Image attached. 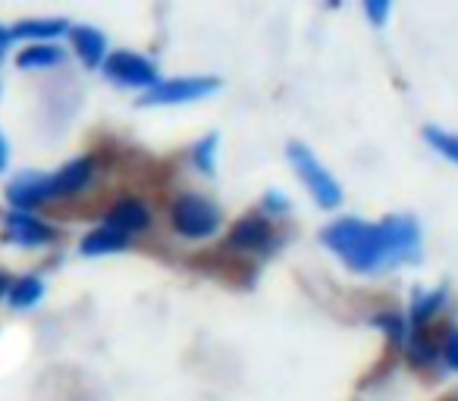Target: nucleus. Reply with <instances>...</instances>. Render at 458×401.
I'll return each mask as SVG.
<instances>
[{
	"label": "nucleus",
	"instance_id": "obj_1",
	"mask_svg": "<svg viewBox=\"0 0 458 401\" xmlns=\"http://www.w3.org/2000/svg\"><path fill=\"white\" fill-rule=\"evenodd\" d=\"M320 242L355 273H383L420 257V230L411 217H386L380 223L336 220L320 232Z\"/></svg>",
	"mask_w": 458,
	"mask_h": 401
},
{
	"label": "nucleus",
	"instance_id": "obj_2",
	"mask_svg": "<svg viewBox=\"0 0 458 401\" xmlns=\"http://www.w3.org/2000/svg\"><path fill=\"white\" fill-rule=\"evenodd\" d=\"M286 154H289V163L295 166V172L301 176V182L308 185V191H311L314 201H318L324 211H333V207L343 205V188H339V182L330 176V170L314 157L311 147L293 141V145L286 147Z\"/></svg>",
	"mask_w": 458,
	"mask_h": 401
},
{
	"label": "nucleus",
	"instance_id": "obj_3",
	"mask_svg": "<svg viewBox=\"0 0 458 401\" xmlns=\"http://www.w3.org/2000/svg\"><path fill=\"white\" fill-rule=\"evenodd\" d=\"M170 220L179 236L201 242V238H210L220 230V207L210 205L208 197H201V195H182V197H176Z\"/></svg>",
	"mask_w": 458,
	"mask_h": 401
},
{
	"label": "nucleus",
	"instance_id": "obj_4",
	"mask_svg": "<svg viewBox=\"0 0 458 401\" xmlns=\"http://www.w3.org/2000/svg\"><path fill=\"white\" fill-rule=\"evenodd\" d=\"M220 88V79L214 76H189V79H170V82H157L141 104L145 107H157V104H189L201 101V97L214 95Z\"/></svg>",
	"mask_w": 458,
	"mask_h": 401
},
{
	"label": "nucleus",
	"instance_id": "obj_5",
	"mask_svg": "<svg viewBox=\"0 0 458 401\" xmlns=\"http://www.w3.org/2000/svg\"><path fill=\"white\" fill-rule=\"evenodd\" d=\"M104 72H107L114 82L129 85V88H154V85H157V66L132 51L110 54V57L104 60Z\"/></svg>",
	"mask_w": 458,
	"mask_h": 401
},
{
	"label": "nucleus",
	"instance_id": "obj_6",
	"mask_svg": "<svg viewBox=\"0 0 458 401\" xmlns=\"http://www.w3.org/2000/svg\"><path fill=\"white\" fill-rule=\"evenodd\" d=\"M148 226H151V213H148V207L141 205V201H135V197H123L120 205L104 217V230L116 232V236H123L126 242H129V236H139Z\"/></svg>",
	"mask_w": 458,
	"mask_h": 401
},
{
	"label": "nucleus",
	"instance_id": "obj_7",
	"mask_svg": "<svg viewBox=\"0 0 458 401\" xmlns=\"http://www.w3.org/2000/svg\"><path fill=\"white\" fill-rule=\"evenodd\" d=\"M89 179H91L89 160H72V163H66L60 172H54V176H41V188H45V197L72 195V191L85 188Z\"/></svg>",
	"mask_w": 458,
	"mask_h": 401
},
{
	"label": "nucleus",
	"instance_id": "obj_8",
	"mask_svg": "<svg viewBox=\"0 0 458 401\" xmlns=\"http://www.w3.org/2000/svg\"><path fill=\"white\" fill-rule=\"evenodd\" d=\"M274 242V226L264 217H245L236 223V230L229 232V245L239 251H261Z\"/></svg>",
	"mask_w": 458,
	"mask_h": 401
},
{
	"label": "nucleus",
	"instance_id": "obj_9",
	"mask_svg": "<svg viewBox=\"0 0 458 401\" xmlns=\"http://www.w3.org/2000/svg\"><path fill=\"white\" fill-rule=\"evenodd\" d=\"M7 236L13 238L16 245H45L54 238V230H47L41 220L29 217V213H13L7 220Z\"/></svg>",
	"mask_w": 458,
	"mask_h": 401
},
{
	"label": "nucleus",
	"instance_id": "obj_10",
	"mask_svg": "<svg viewBox=\"0 0 458 401\" xmlns=\"http://www.w3.org/2000/svg\"><path fill=\"white\" fill-rule=\"evenodd\" d=\"M72 45H76V54L89 66H98L107 60V41H104V35L98 32V29H89V26L72 29Z\"/></svg>",
	"mask_w": 458,
	"mask_h": 401
},
{
	"label": "nucleus",
	"instance_id": "obj_11",
	"mask_svg": "<svg viewBox=\"0 0 458 401\" xmlns=\"http://www.w3.org/2000/svg\"><path fill=\"white\" fill-rule=\"evenodd\" d=\"M60 60H64V51H60V47L35 45L16 57V66H20V70H45V66H57Z\"/></svg>",
	"mask_w": 458,
	"mask_h": 401
},
{
	"label": "nucleus",
	"instance_id": "obj_12",
	"mask_svg": "<svg viewBox=\"0 0 458 401\" xmlns=\"http://www.w3.org/2000/svg\"><path fill=\"white\" fill-rule=\"evenodd\" d=\"M120 248H126V238L104 230V226L82 242V255H110V251H120Z\"/></svg>",
	"mask_w": 458,
	"mask_h": 401
},
{
	"label": "nucleus",
	"instance_id": "obj_13",
	"mask_svg": "<svg viewBox=\"0 0 458 401\" xmlns=\"http://www.w3.org/2000/svg\"><path fill=\"white\" fill-rule=\"evenodd\" d=\"M64 32H66L64 20H29L20 22L13 35H20V38H57Z\"/></svg>",
	"mask_w": 458,
	"mask_h": 401
},
{
	"label": "nucleus",
	"instance_id": "obj_14",
	"mask_svg": "<svg viewBox=\"0 0 458 401\" xmlns=\"http://www.w3.org/2000/svg\"><path fill=\"white\" fill-rule=\"evenodd\" d=\"M424 141L433 147V151H439L443 157H449L452 163H458V135L443 132V129L427 126V129H424Z\"/></svg>",
	"mask_w": 458,
	"mask_h": 401
},
{
	"label": "nucleus",
	"instance_id": "obj_15",
	"mask_svg": "<svg viewBox=\"0 0 458 401\" xmlns=\"http://www.w3.org/2000/svg\"><path fill=\"white\" fill-rule=\"evenodd\" d=\"M191 163H195L201 172H208V176H214V170H216V135H204V138L198 141L195 151H191Z\"/></svg>",
	"mask_w": 458,
	"mask_h": 401
},
{
	"label": "nucleus",
	"instance_id": "obj_16",
	"mask_svg": "<svg viewBox=\"0 0 458 401\" xmlns=\"http://www.w3.org/2000/svg\"><path fill=\"white\" fill-rule=\"evenodd\" d=\"M41 292H45L41 280H35V276H26V280L13 286V292H10V301H13V307H32L35 301L41 298Z\"/></svg>",
	"mask_w": 458,
	"mask_h": 401
},
{
	"label": "nucleus",
	"instance_id": "obj_17",
	"mask_svg": "<svg viewBox=\"0 0 458 401\" xmlns=\"http://www.w3.org/2000/svg\"><path fill=\"white\" fill-rule=\"evenodd\" d=\"M443 298H445V292L439 288V292H427L424 298H418L414 301V307H411V323L418 326V323H424L430 313H437L439 307H443Z\"/></svg>",
	"mask_w": 458,
	"mask_h": 401
},
{
	"label": "nucleus",
	"instance_id": "obj_18",
	"mask_svg": "<svg viewBox=\"0 0 458 401\" xmlns=\"http://www.w3.org/2000/svg\"><path fill=\"white\" fill-rule=\"evenodd\" d=\"M408 355H411L418 363H424V361H430V357H437V348H433L430 342H424V338H411V348H408Z\"/></svg>",
	"mask_w": 458,
	"mask_h": 401
},
{
	"label": "nucleus",
	"instance_id": "obj_19",
	"mask_svg": "<svg viewBox=\"0 0 458 401\" xmlns=\"http://www.w3.org/2000/svg\"><path fill=\"white\" fill-rule=\"evenodd\" d=\"M443 357H445V363H449L452 370H458V330L449 332V338H445Z\"/></svg>",
	"mask_w": 458,
	"mask_h": 401
},
{
	"label": "nucleus",
	"instance_id": "obj_20",
	"mask_svg": "<svg viewBox=\"0 0 458 401\" xmlns=\"http://www.w3.org/2000/svg\"><path fill=\"white\" fill-rule=\"evenodd\" d=\"M364 13L370 16V22H374V26H383V22H386V16H389V4H364Z\"/></svg>",
	"mask_w": 458,
	"mask_h": 401
},
{
	"label": "nucleus",
	"instance_id": "obj_21",
	"mask_svg": "<svg viewBox=\"0 0 458 401\" xmlns=\"http://www.w3.org/2000/svg\"><path fill=\"white\" fill-rule=\"evenodd\" d=\"M380 323H383V330H389L393 336H402V326H399V320H395V317H380Z\"/></svg>",
	"mask_w": 458,
	"mask_h": 401
},
{
	"label": "nucleus",
	"instance_id": "obj_22",
	"mask_svg": "<svg viewBox=\"0 0 458 401\" xmlns=\"http://www.w3.org/2000/svg\"><path fill=\"white\" fill-rule=\"evenodd\" d=\"M7 166V141H4V135H0V170Z\"/></svg>",
	"mask_w": 458,
	"mask_h": 401
},
{
	"label": "nucleus",
	"instance_id": "obj_23",
	"mask_svg": "<svg viewBox=\"0 0 458 401\" xmlns=\"http://www.w3.org/2000/svg\"><path fill=\"white\" fill-rule=\"evenodd\" d=\"M7 41H10V35L0 29V57H4V51H7Z\"/></svg>",
	"mask_w": 458,
	"mask_h": 401
},
{
	"label": "nucleus",
	"instance_id": "obj_24",
	"mask_svg": "<svg viewBox=\"0 0 458 401\" xmlns=\"http://www.w3.org/2000/svg\"><path fill=\"white\" fill-rule=\"evenodd\" d=\"M7 288H10V282H7V276H4V273H0V295H4V292H7Z\"/></svg>",
	"mask_w": 458,
	"mask_h": 401
}]
</instances>
